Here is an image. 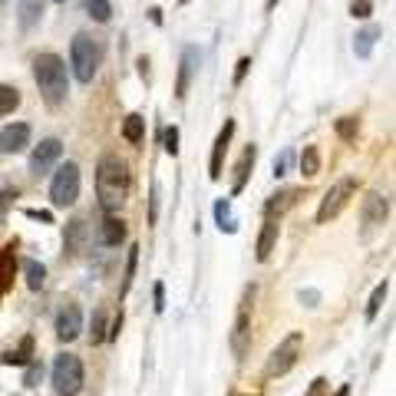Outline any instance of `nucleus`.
Returning a JSON list of instances; mask_svg holds the SVG:
<instances>
[{"mask_svg":"<svg viewBox=\"0 0 396 396\" xmlns=\"http://www.w3.org/2000/svg\"><path fill=\"white\" fill-rule=\"evenodd\" d=\"M129 169L119 155H103L96 165V198L103 205V212L113 215L119 212L129 198Z\"/></svg>","mask_w":396,"mask_h":396,"instance_id":"nucleus-1","label":"nucleus"},{"mask_svg":"<svg viewBox=\"0 0 396 396\" xmlns=\"http://www.w3.org/2000/svg\"><path fill=\"white\" fill-rule=\"evenodd\" d=\"M33 79H37L40 93L47 99L50 106H60L69 93V83H67V63L57 57V53H40L33 60Z\"/></svg>","mask_w":396,"mask_h":396,"instance_id":"nucleus-2","label":"nucleus"},{"mask_svg":"<svg viewBox=\"0 0 396 396\" xmlns=\"http://www.w3.org/2000/svg\"><path fill=\"white\" fill-rule=\"evenodd\" d=\"M69 67H73V77L79 83H93L99 69V43L89 33H77L73 43H69Z\"/></svg>","mask_w":396,"mask_h":396,"instance_id":"nucleus-3","label":"nucleus"},{"mask_svg":"<svg viewBox=\"0 0 396 396\" xmlns=\"http://www.w3.org/2000/svg\"><path fill=\"white\" fill-rule=\"evenodd\" d=\"M53 393L57 396H77L83 390V363L77 353H60L53 360V373H50Z\"/></svg>","mask_w":396,"mask_h":396,"instance_id":"nucleus-4","label":"nucleus"},{"mask_svg":"<svg viewBox=\"0 0 396 396\" xmlns=\"http://www.w3.org/2000/svg\"><path fill=\"white\" fill-rule=\"evenodd\" d=\"M254 294L258 288L248 284L238 300V314H234V327H232V350L234 357H244L248 353V344H251V310H254Z\"/></svg>","mask_w":396,"mask_h":396,"instance_id":"nucleus-5","label":"nucleus"},{"mask_svg":"<svg viewBox=\"0 0 396 396\" xmlns=\"http://www.w3.org/2000/svg\"><path fill=\"white\" fill-rule=\"evenodd\" d=\"M77 198H79V165L67 162V165H60L53 182H50V202L57 205V208H69Z\"/></svg>","mask_w":396,"mask_h":396,"instance_id":"nucleus-6","label":"nucleus"},{"mask_svg":"<svg viewBox=\"0 0 396 396\" xmlns=\"http://www.w3.org/2000/svg\"><path fill=\"white\" fill-rule=\"evenodd\" d=\"M357 195V179L347 175V179H340L334 188H330L324 198H320V208H317V225H327L330 218H337L344 208L350 205V198Z\"/></svg>","mask_w":396,"mask_h":396,"instance_id":"nucleus-7","label":"nucleus"},{"mask_svg":"<svg viewBox=\"0 0 396 396\" xmlns=\"http://www.w3.org/2000/svg\"><path fill=\"white\" fill-rule=\"evenodd\" d=\"M300 347H304V334H300V330H294V334H288V337L281 340L268 357V377H284V373L298 363Z\"/></svg>","mask_w":396,"mask_h":396,"instance_id":"nucleus-8","label":"nucleus"},{"mask_svg":"<svg viewBox=\"0 0 396 396\" xmlns=\"http://www.w3.org/2000/svg\"><path fill=\"white\" fill-rule=\"evenodd\" d=\"M390 215V202L383 198L380 192H370L367 198H363V205H360V222H363V238H370V234L377 232L380 225L387 222Z\"/></svg>","mask_w":396,"mask_h":396,"instance_id":"nucleus-9","label":"nucleus"},{"mask_svg":"<svg viewBox=\"0 0 396 396\" xmlns=\"http://www.w3.org/2000/svg\"><path fill=\"white\" fill-rule=\"evenodd\" d=\"M60 155H63V142L60 139H43V142L30 152V175H47L53 165L60 162Z\"/></svg>","mask_w":396,"mask_h":396,"instance_id":"nucleus-10","label":"nucleus"},{"mask_svg":"<svg viewBox=\"0 0 396 396\" xmlns=\"http://www.w3.org/2000/svg\"><path fill=\"white\" fill-rule=\"evenodd\" d=\"M232 135H234V119H225L222 132L215 135V145H212V159H208V175L212 182L222 179V169H225V155H228V145H232Z\"/></svg>","mask_w":396,"mask_h":396,"instance_id":"nucleus-11","label":"nucleus"},{"mask_svg":"<svg viewBox=\"0 0 396 396\" xmlns=\"http://www.w3.org/2000/svg\"><path fill=\"white\" fill-rule=\"evenodd\" d=\"M79 334H83V310H79V304H67L57 314V337L63 344H73Z\"/></svg>","mask_w":396,"mask_h":396,"instance_id":"nucleus-12","label":"nucleus"},{"mask_svg":"<svg viewBox=\"0 0 396 396\" xmlns=\"http://www.w3.org/2000/svg\"><path fill=\"white\" fill-rule=\"evenodd\" d=\"M30 145V126L27 123H10L7 129H0V152L17 155Z\"/></svg>","mask_w":396,"mask_h":396,"instance_id":"nucleus-13","label":"nucleus"},{"mask_svg":"<svg viewBox=\"0 0 396 396\" xmlns=\"http://www.w3.org/2000/svg\"><path fill=\"white\" fill-rule=\"evenodd\" d=\"M198 73V50L185 47L182 50V63H179V83H175V99L188 96V86H192V77Z\"/></svg>","mask_w":396,"mask_h":396,"instance_id":"nucleus-14","label":"nucleus"},{"mask_svg":"<svg viewBox=\"0 0 396 396\" xmlns=\"http://www.w3.org/2000/svg\"><path fill=\"white\" fill-rule=\"evenodd\" d=\"M123 242H126V222L116 218V215H106L96 228V244H103V248H119Z\"/></svg>","mask_w":396,"mask_h":396,"instance_id":"nucleus-15","label":"nucleus"},{"mask_svg":"<svg viewBox=\"0 0 396 396\" xmlns=\"http://www.w3.org/2000/svg\"><path fill=\"white\" fill-rule=\"evenodd\" d=\"M278 234H281V225L278 218H268V222L261 225V234H258V248H254V258L258 261H268L271 251H274V244H278Z\"/></svg>","mask_w":396,"mask_h":396,"instance_id":"nucleus-16","label":"nucleus"},{"mask_svg":"<svg viewBox=\"0 0 396 396\" xmlns=\"http://www.w3.org/2000/svg\"><path fill=\"white\" fill-rule=\"evenodd\" d=\"M254 159H258V145L248 142V149H244L242 159H238V165H234V185H232V195L244 192V185H248V175H251V169H254Z\"/></svg>","mask_w":396,"mask_h":396,"instance_id":"nucleus-17","label":"nucleus"},{"mask_svg":"<svg viewBox=\"0 0 396 396\" xmlns=\"http://www.w3.org/2000/svg\"><path fill=\"white\" fill-rule=\"evenodd\" d=\"M298 198H300V188H284V192L271 195L268 202H264V215H268V218H281L288 208L298 205Z\"/></svg>","mask_w":396,"mask_h":396,"instance_id":"nucleus-18","label":"nucleus"},{"mask_svg":"<svg viewBox=\"0 0 396 396\" xmlns=\"http://www.w3.org/2000/svg\"><path fill=\"white\" fill-rule=\"evenodd\" d=\"M89 238V225L86 218H73V222L67 225V234H63V244H67L69 254H79L83 251V244H86Z\"/></svg>","mask_w":396,"mask_h":396,"instance_id":"nucleus-19","label":"nucleus"},{"mask_svg":"<svg viewBox=\"0 0 396 396\" xmlns=\"http://www.w3.org/2000/svg\"><path fill=\"white\" fill-rule=\"evenodd\" d=\"M33 337H20V344L13 350H4V363L7 367H27V363H33Z\"/></svg>","mask_w":396,"mask_h":396,"instance_id":"nucleus-20","label":"nucleus"},{"mask_svg":"<svg viewBox=\"0 0 396 396\" xmlns=\"http://www.w3.org/2000/svg\"><path fill=\"white\" fill-rule=\"evenodd\" d=\"M13 271H17V254H13V244H7L0 251V298L13 288Z\"/></svg>","mask_w":396,"mask_h":396,"instance_id":"nucleus-21","label":"nucleus"},{"mask_svg":"<svg viewBox=\"0 0 396 396\" xmlns=\"http://www.w3.org/2000/svg\"><path fill=\"white\" fill-rule=\"evenodd\" d=\"M383 37V30L380 27H367V30H360L357 37H353V53H357L360 60H367L370 53H373V47H377V40Z\"/></svg>","mask_w":396,"mask_h":396,"instance_id":"nucleus-22","label":"nucleus"},{"mask_svg":"<svg viewBox=\"0 0 396 396\" xmlns=\"http://www.w3.org/2000/svg\"><path fill=\"white\" fill-rule=\"evenodd\" d=\"M20 27L30 30V27H37L40 17H43V0H20Z\"/></svg>","mask_w":396,"mask_h":396,"instance_id":"nucleus-23","label":"nucleus"},{"mask_svg":"<svg viewBox=\"0 0 396 396\" xmlns=\"http://www.w3.org/2000/svg\"><path fill=\"white\" fill-rule=\"evenodd\" d=\"M215 222H218V228H222L225 234L238 232V222L232 218V198H218V202H215Z\"/></svg>","mask_w":396,"mask_h":396,"instance_id":"nucleus-24","label":"nucleus"},{"mask_svg":"<svg viewBox=\"0 0 396 396\" xmlns=\"http://www.w3.org/2000/svg\"><path fill=\"white\" fill-rule=\"evenodd\" d=\"M123 139L132 145H139L145 139V116H139V113H129L126 123H123Z\"/></svg>","mask_w":396,"mask_h":396,"instance_id":"nucleus-25","label":"nucleus"},{"mask_svg":"<svg viewBox=\"0 0 396 396\" xmlns=\"http://www.w3.org/2000/svg\"><path fill=\"white\" fill-rule=\"evenodd\" d=\"M300 172L314 179L320 172V149L317 145H304V152H300Z\"/></svg>","mask_w":396,"mask_h":396,"instance_id":"nucleus-26","label":"nucleus"},{"mask_svg":"<svg viewBox=\"0 0 396 396\" xmlns=\"http://www.w3.org/2000/svg\"><path fill=\"white\" fill-rule=\"evenodd\" d=\"M83 10H86L96 23H109V20H113V4H109V0H83Z\"/></svg>","mask_w":396,"mask_h":396,"instance_id":"nucleus-27","label":"nucleus"},{"mask_svg":"<svg viewBox=\"0 0 396 396\" xmlns=\"http://www.w3.org/2000/svg\"><path fill=\"white\" fill-rule=\"evenodd\" d=\"M23 274H27V288L30 290H40L47 284V268L40 261H23Z\"/></svg>","mask_w":396,"mask_h":396,"instance_id":"nucleus-28","label":"nucleus"},{"mask_svg":"<svg viewBox=\"0 0 396 396\" xmlns=\"http://www.w3.org/2000/svg\"><path fill=\"white\" fill-rule=\"evenodd\" d=\"M17 106H20V89L17 86H7V83H0V116L13 113Z\"/></svg>","mask_w":396,"mask_h":396,"instance_id":"nucleus-29","label":"nucleus"},{"mask_svg":"<svg viewBox=\"0 0 396 396\" xmlns=\"http://www.w3.org/2000/svg\"><path fill=\"white\" fill-rule=\"evenodd\" d=\"M106 334H109V327H106V310L99 307V310H93V324H89V340H93V344H103V340H106Z\"/></svg>","mask_w":396,"mask_h":396,"instance_id":"nucleus-30","label":"nucleus"},{"mask_svg":"<svg viewBox=\"0 0 396 396\" xmlns=\"http://www.w3.org/2000/svg\"><path fill=\"white\" fill-rule=\"evenodd\" d=\"M387 290H390V281H383V284H377V290L370 294V304H367V320H373L380 314V307H383V300H387Z\"/></svg>","mask_w":396,"mask_h":396,"instance_id":"nucleus-31","label":"nucleus"},{"mask_svg":"<svg viewBox=\"0 0 396 396\" xmlns=\"http://www.w3.org/2000/svg\"><path fill=\"white\" fill-rule=\"evenodd\" d=\"M135 264H139V244L129 248V258H126V271H123V294H129L132 288V278H135Z\"/></svg>","mask_w":396,"mask_h":396,"instance_id":"nucleus-32","label":"nucleus"},{"mask_svg":"<svg viewBox=\"0 0 396 396\" xmlns=\"http://www.w3.org/2000/svg\"><path fill=\"white\" fill-rule=\"evenodd\" d=\"M357 129H360L357 116H340V119H337V135H340V139L353 142V139H357Z\"/></svg>","mask_w":396,"mask_h":396,"instance_id":"nucleus-33","label":"nucleus"},{"mask_svg":"<svg viewBox=\"0 0 396 396\" xmlns=\"http://www.w3.org/2000/svg\"><path fill=\"white\" fill-rule=\"evenodd\" d=\"M162 149L169 155H179V126H169L162 132Z\"/></svg>","mask_w":396,"mask_h":396,"instance_id":"nucleus-34","label":"nucleus"},{"mask_svg":"<svg viewBox=\"0 0 396 396\" xmlns=\"http://www.w3.org/2000/svg\"><path fill=\"white\" fill-rule=\"evenodd\" d=\"M40 380H43V363H27V377H23V387H40Z\"/></svg>","mask_w":396,"mask_h":396,"instance_id":"nucleus-35","label":"nucleus"},{"mask_svg":"<svg viewBox=\"0 0 396 396\" xmlns=\"http://www.w3.org/2000/svg\"><path fill=\"white\" fill-rule=\"evenodd\" d=\"M370 13H373V4H370V0H353V4H350V17L367 20Z\"/></svg>","mask_w":396,"mask_h":396,"instance_id":"nucleus-36","label":"nucleus"},{"mask_svg":"<svg viewBox=\"0 0 396 396\" xmlns=\"http://www.w3.org/2000/svg\"><path fill=\"white\" fill-rule=\"evenodd\" d=\"M248 69H251V57H242L238 63H234V86H242V83H244Z\"/></svg>","mask_w":396,"mask_h":396,"instance_id":"nucleus-37","label":"nucleus"},{"mask_svg":"<svg viewBox=\"0 0 396 396\" xmlns=\"http://www.w3.org/2000/svg\"><path fill=\"white\" fill-rule=\"evenodd\" d=\"M152 300H155V304H152L155 314H162V310H165V284H162V281L152 288Z\"/></svg>","mask_w":396,"mask_h":396,"instance_id":"nucleus-38","label":"nucleus"},{"mask_svg":"<svg viewBox=\"0 0 396 396\" xmlns=\"http://www.w3.org/2000/svg\"><path fill=\"white\" fill-rule=\"evenodd\" d=\"M288 162H290V152H281L278 159H274V165H271V169H274V179L288 175Z\"/></svg>","mask_w":396,"mask_h":396,"instance_id":"nucleus-39","label":"nucleus"},{"mask_svg":"<svg viewBox=\"0 0 396 396\" xmlns=\"http://www.w3.org/2000/svg\"><path fill=\"white\" fill-rule=\"evenodd\" d=\"M298 298H300V304H304V307H317V304H320V290H300Z\"/></svg>","mask_w":396,"mask_h":396,"instance_id":"nucleus-40","label":"nucleus"},{"mask_svg":"<svg viewBox=\"0 0 396 396\" xmlns=\"http://www.w3.org/2000/svg\"><path fill=\"white\" fill-rule=\"evenodd\" d=\"M13 202H17V188H4V192H0V215L7 212Z\"/></svg>","mask_w":396,"mask_h":396,"instance_id":"nucleus-41","label":"nucleus"},{"mask_svg":"<svg viewBox=\"0 0 396 396\" xmlns=\"http://www.w3.org/2000/svg\"><path fill=\"white\" fill-rule=\"evenodd\" d=\"M27 218H33V222H43V225H53V215L50 212H43V208H27Z\"/></svg>","mask_w":396,"mask_h":396,"instance_id":"nucleus-42","label":"nucleus"},{"mask_svg":"<svg viewBox=\"0 0 396 396\" xmlns=\"http://www.w3.org/2000/svg\"><path fill=\"white\" fill-rule=\"evenodd\" d=\"M155 215H159V185L152 182V198H149V222H155Z\"/></svg>","mask_w":396,"mask_h":396,"instance_id":"nucleus-43","label":"nucleus"},{"mask_svg":"<svg viewBox=\"0 0 396 396\" xmlns=\"http://www.w3.org/2000/svg\"><path fill=\"white\" fill-rule=\"evenodd\" d=\"M307 396H327V380H324V377L314 380V383H310V390H307Z\"/></svg>","mask_w":396,"mask_h":396,"instance_id":"nucleus-44","label":"nucleus"},{"mask_svg":"<svg viewBox=\"0 0 396 396\" xmlns=\"http://www.w3.org/2000/svg\"><path fill=\"white\" fill-rule=\"evenodd\" d=\"M119 330H123V314H119L116 320H113V327H109V334H106V340H119Z\"/></svg>","mask_w":396,"mask_h":396,"instance_id":"nucleus-45","label":"nucleus"},{"mask_svg":"<svg viewBox=\"0 0 396 396\" xmlns=\"http://www.w3.org/2000/svg\"><path fill=\"white\" fill-rule=\"evenodd\" d=\"M149 20H152L155 27H162V10H159V7H152V10H149Z\"/></svg>","mask_w":396,"mask_h":396,"instance_id":"nucleus-46","label":"nucleus"},{"mask_svg":"<svg viewBox=\"0 0 396 396\" xmlns=\"http://www.w3.org/2000/svg\"><path fill=\"white\" fill-rule=\"evenodd\" d=\"M139 77H149V60H145V57H139Z\"/></svg>","mask_w":396,"mask_h":396,"instance_id":"nucleus-47","label":"nucleus"},{"mask_svg":"<svg viewBox=\"0 0 396 396\" xmlns=\"http://www.w3.org/2000/svg\"><path fill=\"white\" fill-rule=\"evenodd\" d=\"M347 393H350V387H340V393H337V396H347Z\"/></svg>","mask_w":396,"mask_h":396,"instance_id":"nucleus-48","label":"nucleus"},{"mask_svg":"<svg viewBox=\"0 0 396 396\" xmlns=\"http://www.w3.org/2000/svg\"><path fill=\"white\" fill-rule=\"evenodd\" d=\"M274 7H278V0H268V10H274Z\"/></svg>","mask_w":396,"mask_h":396,"instance_id":"nucleus-49","label":"nucleus"},{"mask_svg":"<svg viewBox=\"0 0 396 396\" xmlns=\"http://www.w3.org/2000/svg\"><path fill=\"white\" fill-rule=\"evenodd\" d=\"M179 4H188V0H179Z\"/></svg>","mask_w":396,"mask_h":396,"instance_id":"nucleus-50","label":"nucleus"},{"mask_svg":"<svg viewBox=\"0 0 396 396\" xmlns=\"http://www.w3.org/2000/svg\"><path fill=\"white\" fill-rule=\"evenodd\" d=\"M57 4H63V0H57Z\"/></svg>","mask_w":396,"mask_h":396,"instance_id":"nucleus-51","label":"nucleus"},{"mask_svg":"<svg viewBox=\"0 0 396 396\" xmlns=\"http://www.w3.org/2000/svg\"><path fill=\"white\" fill-rule=\"evenodd\" d=\"M0 4H4V0H0Z\"/></svg>","mask_w":396,"mask_h":396,"instance_id":"nucleus-52","label":"nucleus"}]
</instances>
